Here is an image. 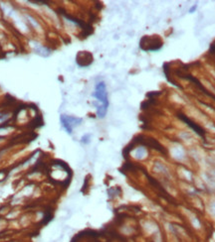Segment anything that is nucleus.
Here are the masks:
<instances>
[{
  "label": "nucleus",
  "mask_w": 215,
  "mask_h": 242,
  "mask_svg": "<svg viewBox=\"0 0 215 242\" xmlns=\"http://www.w3.org/2000/svg\"><path fill=\"white\" fill-rule=\"evenodd\" d=\"M93 96L96 98L100 104L97 106V115L99 118H104L107 114L108 107H109V99H108V92L106 88L105 83L101 81L98 83L95 86V91Z\"/></svg>",
  "instance_id": "f257e3e1"
},
{
  "label": "nucleus",
  "mask_w": 215,
  "mask_h": 242,
  "mask_svg": "<svg viewBox=\"0 0 215 242\" xmlns=\"http://www.w3.org/2000/svg\"><path fill=\"white\" fill-rule=\"evenodd\" d=\"M162 40L159 36H145L141 38L140 47L146 52H156L162 48Z\"/></svg>",
  "instance_id": "f03ea898"
},
{
  "label": "nucleus",
  "mask_w": 215,
  "mask_h": 242,
  "mask_svg": "<svg viewBox=\"0 0 215 242\" xmlns=\"http://www.w3.org/2000/svg\"><path fill=\"white\" fill-rule=\"evenodd\" d=\"M34 50L36 52V54H38V55H40L42 57H49V55L51 54V51L49 50V49L43 47V46H40V45L35 46Z\"/></svg>",
  "instance_id": "0eeeda50"
},
{
  "label": "nucleus",
  "mask_w": 215,
  "mask_h": 242,
  "mask_svg": "<svg viewBox=\"0 0 215 242\" xmlns=\"http://www.w3.org/2000/svg\"><path fill=\"white\" fill-rule=\"evenodd\" d=\"M177 116H178L179 119H181V120L184 122V123H186L187 125H188L190 128L193 129V131H195L198 135L201 136V137H204V135H205V131H204V129L202 128V127H200L199 125H197L196 123H195V122H193L192 120H190V119L187 117V116L184 115V114L178 113Z\"/></svg>",
  "instance_id": "20e7f679"
},
{
  "label": "nucleus",
  "mask_w": 215,
  "mask_h": 242,
  "mask_svg": "<svg viewBox=\"0 0 215 242\" xmlns=\"http://www.w3.org/2000/svg\"><path fill=\"white\" fill-rule=\"evenodd\" d=\"M60 121H61V125L63 126V128L66 130L67 133L69 134H72L73 129L75 127L79 126L83 119L79 118V117H75V116H71V115H66V114H62L60 116Z\"/></svg>",
  "instance_id": "7ed1b4c3"
},
{
  "label": "nucleus",
  "mask_w": 215,
  "mask_h": 242,
  "mask_svg": "<svg viewBox=\"0 0 215 242\" xmlns=\"http://www.w3.org/2000/svg\"><path fill=\"white\" fill-rule=\"evenodd\" d=\"M183 78H186V80H189L190 81H192V83H194L195 85H197V88H199V89H201V90H202V92H204V93H205L206 96H208L209 97H211V98H213V99L215 100V96H213L212 93H210V92H209V91L207 90V89L204 88V86H203L202 85H201V83L197 80V78H195L194 77H192V75H183Z\"/></svg>",
  "instance_id": "423d86ee"
},
{
  "label": "nucleus",
  "mask_w": 215,
  "mask_h": 242,
  "mask_svg": "<svg viewBox=\"0 0 215 242\" xmlns=\"http://www.w3.org/2000/svg\"><path fill=\"white\" fill-rule=\"evenodd\" d=\"M210 52L212 54H215V45H212L210 47Z\"/></svg>",
  "instance_id": "9b49d317"
},
{
  "label": "nucleus",
  "mask_w": 215,
  "mask_h": 242,
  "mask_svg": "<svg viewBox=\"0 0 215 242\" xmlns=\"http://www.w3.org/2000/svg\"><path fill=\"white\" fill-rule=\"evenodd\" d=\"M93 62V56L89 52H80L77 55V64L80 67H88Z\"/></svg>",
  "instance_id": "39448f33"
},
{
  "label": "nucleus",
  "mask_w": 215,
  "mask_h": 242,
  "mask_svg": "<svg viewBox=\"0 0 215 242\" xmlns=\"http://www.w3.org/2000/svg\"><path fill=\"white\" fill-rule=\"evenodd\" d=\"M196 8H197V5H194V6H193V7H191V8H190L189 12H190V13H193V12L195 11V10H196Z\"/></svg>",
  "instance_id": "9d476101"
},
{
  "label": "nucleus",
  "mask_w": 215,
  "mask_h": 242,
  "mask_svg": "<svg viewBox=\"0 0 215 242\" xmlns=\"http://www.w3.org/2000/svg\"><path fill=\"white\" fill-rule=\"evenodd\" d=\"M81 141H82V143H84V144H88L90 142V135L87 134L85 136H83V138L81 139Z\"/></svg>",
  "instance_id": "6e6552de"
},
{
  "label": "nucleus",
  "mask_w": 215,
  "mask_h": 242,
  "mask_svg": "<svg viewBox=\"0 0 215 242\" xmlns=\"http://www.w3.org/2000/svg\"><path fill=\"white\" fill-rule=\"evenodd\" d=\"M8 117V115L7 114H2V113H0V122H3L5 119H7Z\"/></svg>",
  "instance_id": "1a4fd4ad"
}]
</instances>
